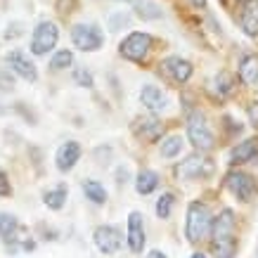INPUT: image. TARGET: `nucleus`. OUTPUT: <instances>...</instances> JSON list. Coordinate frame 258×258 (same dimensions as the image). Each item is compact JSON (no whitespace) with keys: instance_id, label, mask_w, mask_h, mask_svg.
<instances>
[{"instance_id":"nucleus-23","label":"nucleus","mask_w":258,"mask_h":258,"mask_svg":"<svg viewBox=\"0 0 258 258\" xmlns=\"http://www.w3.org/2000/svg\"><path fill=\"white\" fill-rule=\"evenodd\" d=\"M182 145H185V140L180 135H168L166 140H161V157L164 159L178 157L180 152H182Z\"/></svg>"},{"instance_id":"nucleus-31","label":"nucleus","mask_w":258,"mask_h":258,"mask_svg":"<svg viewBox=\"0 0 258 258\" xmlns=\"http://www.w3.org/2000/svg\"><path fill=\"white\" fill-rule=\"evenodd\" d=\"M145 258H168V256H166L164 251H149V253H147Z\"/></svg>"},{"instance_id":"nucleus-30","label":"nucleus","mask_w":258,"mask_h":258,"mask_svg":"<svg viewBox=\"0 0 258 258\" xmlns=\"http://www.w3.org/2000/svg\"><path fill=\"white\" fill-rule=\"evenodd\" d=\"M249 116H251V121H253V125H258V104H253L249 109Z\"/></svg>"},{"instance_id":"nucleus-32","label":"nucleus","mask_w":258,"mask_h":258,"mask_svg":"<svg viewBox=\"0 0 258 258\" xmlns=\"http://www.w3.org/2000/svg\"><path fill=\"white\" fill-rule=\"evenodd\" d=\"M195 8H206V0H189Z\"/></svg>"},{"instance_id":"nucleus-15","label":"nucleus","mask_w":258,"mask_h":258,"mask_svg":"<svg viewBox=\"0 0 258 258\" xmlns=\"http://www.w3.org/2000/svg\"><path fill=\"white\" fill-rule=\"evenodd\" d=\"M140 102L145 104V109L152 111V114H159V111L166 109V104H168V100H166V95L159 90L157 86H145L140 90Z\"/></svg>"},{"instance_id":"nucleus-20","label":"nucleus","mask_w":258,"mask_h":258,"mask_svg":"<svg viewBox=\"0 0 258 258\" xmlns=\"http://www.w3.org/2000/svg\"><path fill=\"white\" fill-rule=\"evenodd\" d=\"M67 195H69L67 185H57L55 189H47L45 197H43V202H45L47 209H52V211H59L64 204H67Z\"/></svg>"},{"instance_id":"nucleus-22","label":"nucleus","mask_w":258,"mask_h":258,"mask_svg":"<svg viewBox=\"0 0 258 258\" xmlns=\"http://www.w3.org/2000/svg\"><path fill=\"white\" fill-rule=\"evenodd\" d=\"M83 195L93 204H104L107 202V189L97 180H83Z\"/></svg>"},{"instance_id":"nucleus-3","label":"nucleus","mask_w":258,"mask_h":258,"mask_svg":"<svg viewBox=\"0 0 258 258\" xmlns=\"http://www.w3.org/2000/svg\"><path fill=\"white\" fill-rule=\"evenodd\" d=\"M187 138L199 152H209L213 149V133L202 111H192L187 118Z\"/></svg>"},{"instance_id":"nucleus-11","label":"nucleus","mask_w":258,"mask_h":258,"mask_svg":"<svg viewBox=\"0 0 258 258\" xmlns=\"http://www.w3.org/2000/svg\"><path fill=\"white\" fill-rule=\"evenodd\" d=\"M161 71H164L166 76L175 83H187L189 76H192V64L187 59H182V57H168L161 62Z\"/></svg>"},{"instance_id":"nucleus-4","label":"nucleus","mask_w":258,"mask_h":258,"mask_svg":"<svg viewBox=\"0 0 258 258\" xmlns=\"http://www.w3.org/2000/svg\"><path fill=\"white\" fill-rule=\"evenodd\" d=\"M57 38H59V31H57L55 22H40L36 29H33L31 36V52L33 55H47L52 47L57 45Z\"/></svg>"},{"instance_id":"nucleus-28","label":"nucleus","mask_w":258,"mask_h":258,"mask_svg":"<svg viewBox=\"0 0 258 258\" xmlns=\"http://www.w3.org/2000/svg\"><path fill=\"white\" fill-rule=\"evenodd\" d=\"M216 83H218V95H227L230 90H232V86H230V76H227V74H220L218 79H216Z\"/></svg>"},{"instance_id":"nucleus-18","label":"nucleus","mask_w":258,"mask_h":258,"mask_svg":"<svg viewBox=\"0 0 258 258\" xmlns=\"http://www.w3.org/2000/svg\"><path fill=\"white\" fill-rule=\"evenodd\" d=\"M157 187H159V173L149 171V168L138 173V178H135V189H138V195H152Z\"/></svg>"},{"instance_id":"nucleus-5","label":"nucleus","mask_w":258,"mask_h":258,"mask_svg":"<svg viewBox=\"0 0 258 258\" xmlns=\"http://www.w3.org/2000/svg\"><path fill=\"white\" fill-rule=\"evenodd\" d=\"M71 40H74V45L79 47V50H83V52H95V50L102 47L104 36H102V31L95 24H76V26L71 29Z\"/></svg>"},{"instance_id":"nucleus-24","label":"nucleus","mask_w":258,"mask_h":258,"mask_svg":"<svg viewBox=\"0 0 258 258\" xmlns=\"http://www.w3.org/2000/svg\"><path fill=\"white\" fill-rule=\"evenodd\" d=\"M17 230H19V223H17L15 216H12V213H0V237H3L5 242L15 237Z\"/></svg>"},{"instance_id":"nucleus-25","label":"nucleus","mask_w":258,"mask_h":258,"mask_svg":"<svg viewBox=\"0 0 258 258\" xmlns=\"http://www.w3.org/2000/svg\"><path fill=\"white\" fill-rule=\"evenodd\" d=\"M173 202H175V197L171 195V192H164V195L157 199V216L161 220H166L168 216H171L173 211Z\"/></svg>"},{"instance_id":"nucleus-14","label":"nucleus","mask_w":258,"mask_h":258,"mask_svg":"<svg viewBox=\"0 0 258 258\" xmlns=\"http://www.w3.org/2000/svg\"><path fill=\"white\" fill-rule=\"evenodd\" d=\"M178 178H202L206 173H211V164L204 157H189L175 168Z\"/></svg>"},{"instance_id":"nucleus-6","label":"nucleus","mask_w":258,"mask_h":258,"mask_svg":"<svg viewBox=\"0 0 258 258\" xmlns=\"http://www.w3.org/2000/svg\"><path fill=\"white\" fill-rule=\"evenodd\" d=\"M149 47H152V38H149V33L135 31V33H131L123 43H121V55H123L125 59H131V62H142V59L147 57Z\"/></svg>"},{"instance_id":"nucleus-21","label":"nucleus","mask_w":258,"mask_h":258,"mask_svg":"<svg viewBox=\"0 0 258 258\" xmlns=\"http://www.w3.org/2000/svg\"><path fill=\"white\" fill-rule=\"evenodd\" d=\"M135 15L145 19V22H152V19H159L161 17V8H159L157 3H152V0H135Z\"/></svg>"},{"instance_id":"nucleus-27","label":"nucleus","mask_w":258,"mask_h":258,"mask_svg":"<svg viewBox=\"0 0 258 258\" xmlns=\"http://www.w3.org/2000/svg\"><path fill=\"white\" fill-rule=\"evenodd\" d=\"M74 81L83 88H93V74L88 69H76L74 71Z\"/></svg>"},{"instance_id":"nucleus-2","label":"nucleus","mask_w":258,"mask_h":258,"mask_svg":"<svg viewBox=\"0 0 258 258\" xmlns=\"http://www.w3.org/2000/svg\"><path fill=\"white\" fill-rule=\"evenodd\" d=\"M211 225H213V218H211V211L206 209V204H199V202H192L187 209V223H185V235L192 244L202 242L204 237L211 232Z\"/></svg>"},{"instance_id":"nucleus-10","label":"nucleus","mask_w":258,"mask_h":258,"mask_svg":"<svg viewBox=\"0 0 258 258\" xmlns=\"http://www.w3.org/2000/svg\"><path fill=\"white\" fill-rule=\"evenodd\" d=\"M8 64L10 69L15 71L17 76H22L24 81H36L38 79V71H36V64L29 59V55H24L22 50H12L8 55Z\"/></svg>"},{"instance_id":"nucleus-33","label":"nucleus","mask_w":258,"mask_h":258,"mask_svg":"<svg viewBox=\"0 0 258 258\" xmlns=\"http://www.w3.org/2000/svg\"><path fill=\"white\" fill-rule=\"evenodd\" d=\"M192 258H206V256H204V253H199V251H197V253H192Z\"/></svg>"},{"instance_id":"nucleus-16","label":"nucleus","mask_w":258,"mask_h":258,"mask_svg":"<svg viewBox=\"0 0 258 258\" xmlns=\"http://www.w3.org/2000/svg\"><path fill=\"white\" fill-rule=\"evenodd\" d=\"M258 157V138H249V140L239 142L235 149H232V154H230V159H232V164H249V161H253V159Z\"/></svg>"},{"instance_id":"nucleus-7","label":"nucleus","mask_w":258,"mask_h":258,"mask_svg":"<svg viewBox=\"0 0 258 258\" xmlns=\"http://www.w3.org/2000/svg\"><path fill=\"white\" fill-rule=\"evenodd\" d=\"M225 185H227V189H230L237 199H242V202H251L253 195H256V182H253V178L246 175V173H242V171H230L227 173Z\"/></svg>"},{"instance_id":"nucleus-17","label":"nucleus","mask_w":258,"mask_h":258,"mask_svg":"<svg viewBox=\"0 0 258 258\" xmlns=\"http://www.w3.org/2000/svg\"><path fill=\"white\" fill-rule=\"evenodd\" d=\"M242 29L249 36L258 33V0H246L242 10Z\"/></svg>"},{"instance_id":"nucleus-26","label":"nucleus","mask_w":258,"mask_h":258,"mask_svg":"<svg viewBox=\"0 0 258 258\" xmlns=\"http://www.w3.org/2000/svg\"><path fill=\"white\" fill-rule=\"evenodd\" d=\"M71 64H74V55H71L69 50H59V52L52 57L50 67L55 71H62V69H67V67H71Z\"/></svg>"},{"instance_id":"nucleus-29","label":"nucleus","mask_w":258,"mask_h":258,"mask_svg":"<svg viewBox=\"0 0 258 258\" xmlns=\"http://www.w3.org/2000/svg\"><path fill=\"white\" fill-rule=\"evenodd\" d=\"M10 195H12V185H10L8 175L0 171V197H10Z\"/></svg>"},{"instance_id":"nucleus-19","label":"nucleus","mask_w":258,"mask_h":258,"mask_svg":"<svg viewBox=\"0 0 258 258\" xmlns=\"http://www.w3.org/2000/svg\"><path fill=\"white\" fill-rule=\"evenodd\" d=\"M239 79L246 86H256L258 83V59L256 57H244L239 64Z\"/></svg>"},{"instance_id":"nucleus-34","label":"nucleus","mask_w":258,"mask_h":258,"mask_svg":"<svg viewBox=\"0 0 258 258\" xmlns=\"http://www.w3.org/2000/svg\"><path fill=\"white\" fill-rule=\"evenodd\" d=\"M118 3H135V0H118Z\"/></svg>"},{"instance_id":"nucleus-8","label":"nucleus","mask_w":258,"mask_h":258,"mask_svg":"<svg viewBox=\"0 0 258 258\" xmlns=\"http://www.w3.org/2000/svg\"><path fill=\"white\" fill-rule=\"evenodd\" d=\"M95 246L102 251V253H116L118 249H121V244H123V237H121V232H118L114 225H100L97 230H95Z\"/></svg>"},{"instance_id":"nucleus-1","label":"nucleus","mask_w":258,"mask_h":258,"mask_svg":"<svg viewBox=\"0 0 258 258\" xmlns=\"http://www.w3.org/2000/svg\"><path fill=\"white\" fill-rule=\"evenodd\" d=\"M211 253L216 258H235L237 239H235V213L225 209L211 225Z\"/></svg>"},{"instance_id":"nucleus-12","label":"nucleus","mask_w":258,"mask_h":258,"mask_svg":"<svg viewBox=\"0 0 258 258\" xmlns=\"http://www.w3.org/2000/svg\"><path fill=\"white\" fill-rule=\"evenodd\" d=\"M79 159H81V145L76 140H69L57 149L55 161H57V168H59L62 173H67L79 164Z\"/></svg>"},{"instance_id":"nucleus-13","label":"nucleus","mask_w":258,"mask_h":258,"mask_svg":"<svg viewBox=\"0 0 258 258\" xmlns=\"http://www.w3.org/2000/svg\"><path fill=\"white\" fill-rule=\"evenodd\" d=\"M133 131L138 138H142V140L147 142H157L161 135H164V123L161 121H157L154 116H145V118H138L133 125Z\"/></svg>"},{"instance_id":"nucleus-9","label":"nucleus","mask_w":258,"mask_h":258,"mask_svg":"<svg viewBox=\"0 0 258 258\" xmlns=\"http://www.w3.org/2000/svg\"><path fill=\"white\" fill-rule=\"evenodd\" d=\"M125 242H128V249L133 253H142L145 249V220H142L140 211H131L128 216V232H125Z\"/></svg>"}]
</instances>
